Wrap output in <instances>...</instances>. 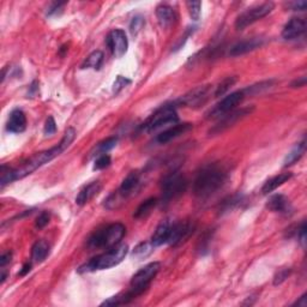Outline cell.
I'll use <instances>...</instances> for the list:
<instances>
[{"label": "cell", "mask_w": 307, "mask_h": 307, "mask_svg": "<svg viewBox=\"0 0 307 307\" xmlns=\"http://www.w3.org/2000/svg\"><path fill=\"white\" fill-rule=\"evenodd\" d=\"M75 137H76L75 129L74 127H68V129L65 131L64 137L61 138L60 143L58 144V146L51 148L50 150H44V151H41V153L35 154L33 157H30L29 160L24 162L22 166H19L18 168H13L12 170L13 181L18 180V179L26 178L27 175L34 173V172L39 170L40 167H42L43 164L48 163V162H51L52 160H54L55 157H58L59 155L63 154L64 151L71 146L72 142H74Z\"/></svg>", "instance_id": "1"}, {"label": "cell", "mask_w": 307, "mask_h": 307, "mask_svg": "<svg viewBox=\"0 0 307 307\" xmlns=\"http://www.w3.org/2000/svg\"><path fill=\"white\" fill-rule=\"evenodd\" d=\"M228 174L222 166L212 163L202 168L193 181V193L196 197L205 199L225 185Z\"/></svg>", "instance_id": "2"}, {"label": "cell", "mask_w": 307, "mask_h": 307, "mask_svg": "<svg viewBox=\"0 0 307 307\" xmlns=\"http://www.w3.org/2000/svg\"><path fill=\"white\" fill-rule=\"evenodd\" d=\"M127 252H129V246H127V245H116V246L110 248L108 252L100 254V256L89 261L88 263L82 265V267L78 269V272L79 274H84V272L105 270V269L116 267V265L120 264L124 261Z\"/></svg>", "instance_id": "3"}, {"label": "cell", "mask_w": 307, "mask_h": 307, "mask_svg": "<svg viewBox=\"0 0 307 307\" xmlns=\"http://www.w3.org/2000/svg\"><path fill=\"white\" fill-rule=\"evenodd\" d=\"M125 233V226L122 223H113L92 234L88 240V246L90 248H112L120 243Z\"/></svg>", "instance_id": "4"}, {"label": "cell", "mask_w": 307, "mask_h": 307, "mask_svg": "<svg viewBox=\"0 0 307 307\" xmlns=\"http://www.w3.org/2000/svg\"><path fill=\"white\" fill-rule=\"evenodd\" d=\"M174 102L172 105H164L161 108H158L154 114H151L149 118L147 119V122L140 126V130L144 132H154L161 127L164 126H173L175 124H178V114L175 110Z\"/></svg>", "instance_id": "5"}, {"label": "cell", "mask_w": 307, "mask_h": 307, "mask_svg": "<svg viewBox=\"0 0 307 307\" xmlns=\"http://www.w3.org/2000/svg\"><path fill=\"white\" fill-rule=\"evenodd\" d=\"M160 269L161 264L158 263V262H153V263L147 264L146 267L142 268L139 271H137L136 274L133 275L130 284V292L132 293L134 298L142 295L143 293L149 288L150 282L154 280L155 276L160 271Z\"/></svg>", "instance_id": "6"}, {"label": "cell", "mask_w": 307, "mask_h": 307, "mask_svg": "<svg viewBox=\"0 0 307 307\" xmlns=\"http://www.w3.org/2000/svg\"><path fill=\"white\" fill-rule=\"evenodd\" d=\"M162 202L170 203L182 195L187 188V179L178 171L168 173L162 180Z\"/></svg>", "instance_id": "7"}, {"label": "cell", "mask_w": 307, "mask_h": 307, "mask_svg": "<svg viewBox=\"0 0 307 307\" xmlns=\"http://www.w3.org/2000/svg\"><path fill=\"white\" fill-rule=\"evenodd\" d=\"M275 5L274 3L269 2L264 3V4L253 6V8L247 9L246 11H244L241 15L238 17L235 20V28L238 30H244L245 28L251 26V24L256 23L257 20L264 18L265 16H268L272 10H274Z\"/></svg>", "instance_id": "8"}, {"label": "cell", "mask_w": 307, "mask_h": 307, "mask_svg": "<svg viewBox=\"0 0 307 307\" xmlns=\"http://www.w3.org/2000/svg\"><path fill=\"white\" fill-rule=\"evenodd\" d=\"M245 90H239V91H234L232 94L227 95L226 98H223L221 101L217 103V105L214 107V108L210 110L208 113V116L206 118H221L227 113L232 112L234 108L239 105V103L243 102V100L245 99Z\"/></svg>", "instance_id": "9"}, {"label": "cell", "mask_w": 307, "mask_h": 307, "mask_svg": "<svg viewBox=\"0 0 307 307\" xmlns=\"http://www.w3.org/2000/svg\"><path fill=\"white\" fill-rule=\"evenodd\" d=\"M210 96V87L209 85H204V87L195 88L187 94L182 96L177 101L174 102L175 106H184L190 107V108H198L204 105L208 101Z\"/></svg>", "instance_id": "10"}, {"label": "cell", "mask_w": 307, "mask_h": 307, "mask_svg": "<svg viewBox=\"0 0 307 307\" xmlns=\"http://www.w3.org/2000/svg\"><path fill=\"white\" fill-rule=\"evenodd\" d=\"M252 110H253L252 107H251V108H250V107H247V108L232 110V112L227 113V114L221 116L219 123H217L216 125L214 126L211 130H210V134L222 133L223 131H226L227 129H229V127L235 125V124L239 122V120L245 118L246 115H250Z\"/></svg>", "instance_id": "11"}, {"label": "cell", "mask_w": 307, "mask_h": 307, "mask_svg": "<svg viewBox=\"0 0 307 307\" xmlns=\"http://www.w3.org/2000/svg\"><path fill=\"white\" fill-rule=\"evenodd\" d=\"M107 46L112 52L113 57L122 58L123 55H125L129 48V41H127L126 34L122 29H114L112 30L106 39Z\"/></svg>", "instance_id": "12"}, {"label": "cell", "mask_w": 307, "mask_h": 307, "mask_svg": "<svg viewBox=\"0 0 307 307\" xmlns=\"http://www.w3.org/2000/svg\"><path fill=\"white\" fill-rule=\"evenodd\" d=\"M193 228H195V226H192L188 222L174 223L171 227V233L167 244H170L171 246H178V245H180L182 241H185L191 235Z\"/></svg>", "instance_id": "13"}, {"label": "cell", "mask_w": 307, "mask_h": 307, "mask_svg": "<svg viewBox=\"0 0 307 307\" xmlns=\"http://www.w3.org/2000/svg\"><path fill=\"white\" fill-rule=\"evenodd\" d=\"M192 129V124L190 123H182V124H175V125L168 127L167 130L162 131L161 133H158L155 140L158 144H166L171 140L175 139V138L180 137L181 134H184Z\"/></svg>", "instance_id": "14"}, {"label": "cell", "mask_w": 307, "mask_h": 307, "mask_svg": "<svg viewBox=\"0 0 307 307\" xmlns=\"http://www.w3.org/2000/svg\"><path fill=\"white\" fill-rule=\"evenodd\" d=\"M306 20L299 17H294L286 24L284 30H282V37L285 40H295L303 35L306 32Z\"/></svg>", "instance_id": "15"}, {"label": "cell", "mask_w": 307, "mask_h": 307, "mask_svg": "<svg viewBox=\"0 0 307 307\" xmlns=\"http://www.w3.org/2000/svg\"><path fill=\"white\" fill-rule=\"evenodd\" d=\"M139 184H140L139 173H137V172H131V173L123 180L122 185H120V187L118 190V193L123 198L126 199L127 197H130L131 195H133V193L137 191Z\"/></svg>", "instance_id": "16"}, {"label": "cell", "mask_w": 307, "mask_h": 307, "mask_svg": "<svg viewBox=\"0 0 307 307\" xmlns=\"http://www.w3.org/2000/svg\"><path fill=\"white\" fill-rule=\"evenodd\" d=\"M6 129L12 133H20L27 129V116L23 110H12L6 124Z\"/></svg>", "instance_id": "17"}, {"label": "cell", "mask_w": 307, "mask_h": 307, "mask_svg": "<svg viewBox=\"0 0 307 307\" xmlns=\"http://www.w3.org/2000/svg\"><path fill=\"white\" fill-rule=\"evenodd\" d=\"M102 185L100 181H94L90 182V184L83 187L81 191H79L78 196L76 197V203L78 205H85L88 202H90L95 196H98L100 191H101Z\"/></svg>", "instance_id": "18"}, {"label": "cell", "mask_w": 307, "mask_h": 307, "mask_svg": "<svg viewBox=\"0 0 307 307\" xmlns=\"http://www.w3.org/2000/svg\"><path fill=\"white\" fill-rule=\"evenodd\" d=\"M267 208L270 211L280 212V214H288L291 212L292 205L289 199L284 195H274L269 198L267 203Z\"/></svg>", "instance_id": "19"}, {"label": "cell", "mask_w": 307, "mask_h": 307, "mask_svg": "<svg viewBox=\"0 0 307 307\" xmlns=\"http://www.w3.org/2000/svg\"><path fill=\"white\" fill-rule=\"evenodd\" d=\"M262 44H263V40L262 39H251L246 41H241V42H238L230 48L229 54L232 55V57L246 54L248 52H252L257 50V48H259Z\"/></svg>", "instance_id": "20"}, {"label": "cell", "mask_w": 307, "mask_h": 307, "mask_svg": "<svg viewBox=\"0 0 307 307\" xmlns=\"http://www.w3.org/2000/svg\"><path fill=\"white\" fill-rule=\"evenodd\" d=\"M156 16L161 27L167 28L172 26L177 19V13L175 10L170 5L162 4L156 9Z\"/></svg>", "instance_id": "21"}, {"label": "cell", "mask_w": 307, "mask_h": 307, "mask_svg": "<svg viewBox=\"0 0 307 307\" xmlns=\"http://www.w3.org/2000/svg\"><path fill=\"white\" fill-rule=\"evenodd\" d=\"M171 227L172 225L170 221H162L160 225L157 226L156 230L151 237V243H153L154 246H161V245L167 244L171 233Z\"/></svg>", "instance_id": "22"}, {"label": "cell", "mask_w": 307, "mask_h": 307, "mask_svg": "<svg viewBox=\"0 0 307 307\" xmlns=\"http://www.w3.org/2000/svg\"><path fill=\"white\" fill-rule=\"evenodd\" d=\"M292 177L293 174L288 172V173H281L274 178L269 179L264 184L263 187H262V193H263V195H269V193H271L272 191H275L276 188L284 185L285 182H287Z\"/></svg>", "instance_id": "23"}, {"label": "cell", "mask_w": 307, "mask_h": 307, "mask_svg": "<svg viewBox=\"0 0 307 307\" xmlns=\"http://www.w3.org/2000/svg\"><path fill=\"white\" fill-rule=\"evenodd\" d=\"M48 254H50V245L47 241L39 240L34 244L32 248V258L36 263H42L46 259Z\"/></svg>", "instance_id": "24"}, {"label": "cell", "mask_w": 307, "mask_h": 307, "mask_svg": "<svg viewBox=\"0 0 307 307\" xmlns=\"http://www.w3.org/2000/svg\"><path fill=\"white\" fill-rule=\"evenodd\" d=\"M305 151H306V140L303 139L302 142L296 144V146L287 154V156L285 157V161H284L285 167H288V166H292L294 164L295 162H298L300 158L303 156Z\"/></svg>", "instance_id": "25"}, {"label": "cell", "mask_w": 307, "mask_h": 307, "mask_svg": "<svg viewBox=\"0 0 307 307\" xmlns=\"http://www.w3.org/2000/svg\"><path fill=\"white\" fill-rule=\"evenodd\" d=\"M102 63L103 53L101 51H95L90 55H88L87 59L82 64L81 68H94V70H99L102 66Z\"/></svg>", "instance_id": "26"}, {"label": "cell", "mask_w": 307, "mask_h": 307, "mask_svg": "<svg viewBox=\"0 0 307 307\" xmlns=\"http://www.w3.org/2000/svg\"><path fill=\"white\" fill-rule=\"evenodd\" d=\"M154 245L153 243H148V241H146V243H140L138 244L136 247H134L133 252H132V256L133 258H136L137 261H142L144 259V258L149 257L151 253H153L154 251Z\"/></svg>", "instance_id": "27"}, {"label": "cell", "mask_w": 307, "mask_h": 307, "mask_svg": "<svg viewBox=\"0 0 307 307\" xmlns=\"http://www.w3.org/2000/svg\"><path fill=\"white\" fill-rule=\"evenodd\" d=\"M134 299V296L132 295V293L130 291L126 293H123V294H118L112 296V298H109L108 300H106V301H103L101 303V306H120V305H126V303H129L130 301H132Z\"/></svg>", "instance_id": "28"}, {"label": "cell", "mask_w": 307, "mask_h": 307, "mask_svg": "<svg viewBox=\"0 0 307 307\" xmlns=\"http://www.w3.org/2000/svg\"><path fill=\"white\" fill-rule=\"evenodd\" d=\"M156 204H157L156 198L147 199V201H144L142 204L138 206L136 212H134V217H136V219H143V217L148 216Z\"/></svg>", "instance_id": "29"}, {"label": "cell", "mask_w": 307, "mask_h": 307, "mask_svg": "<svg viewBox=\"0 0 307 307\" xmlns=\"http://www.w3.org/2000/svg\"><path fill=\"white\" fill-rule=\"evenodd\" d=\"M116 143H118V138H115V137L107 138V139H105L101 143H99L98 146L95 147L92 155L99 156V155H101V154H107L109 150H112L113 148L116 146Z\"/></svg>", "instance_id": "30"}, {"label": "cell", "mask_w": 307, "mask_h": 307, "mask_svg": "<svg viewBox=\"0 0 307 307\" xmlns=\"http://www.w3.org/2000/svg\"><path fill=\"white\" fill-rule=\"evenodd\" d=\"M241 201H243V197H241L240 195L232 196V197H228L227 199H225L222 203V205H220L221 212L230 211V210L237 208V206L241 203Z\"/></svg>", "instance_id": "31"}, {"label": "cell", "mask_w": 307, "mask_h": 307, "mask_svg": "<svg viewBox=\"0 0 307 307\" xmlns=\"http://www.w3.org/2000/svg\"><path fill=\"white\" fill-rule=\"evenodd\" d=\"M235 82H237V78L235 77H228V78L223 79V81L221 82L220 84L216 87L215 94H214V95H215L216 98H220V96L225 95L226 92L228 91L229 89L232 88L234 84H235Z\"/></svg>", "instance_id": "32"}, {"label": "cell", "mask_w": 307, "mask_h": 307, "mask_svg": "<svg viewBox=\"0 0 307 307\" xmlns=\"http://www.w3.org/2000/svg\"><path fill=\"white\" fill-rule=\"evenodd\" d=\"M12 170L13 168H10L8 166H2V170H0V186H2V188H4L6 185L11 184L13 181Z\"/></svg>", "instance_id": "33"}, {"label": "cell", "mask_w": 307, "mask_h": 307, "mask_svg": "<svg viewBox=\"0 0 307 307\" xmlns=\"http://www.w3.org/2000/svg\"><path fill=\"white\" fill-rule=\"evenodd\" d=\"M187 5L190 16L193 20H198L201 17V9H202V3L201 2H187Z\"/></svg>", "instance_id": "34"}, {"label": "cell", "mask_w": 307, "mask_h": 307, "mask_svg": "<svg viewBox=\"0 0 307 307\" xmlns=\"http://www.w3.org/2000/svg\"><path fill=\"white\" fill-rule=\"evenodd\" d=\"M110 163H112V160H110L109 155L108 154H101V155H99L98 158L95 160L94 170L95 171L105 170V168L109 167Z\"/></svg>", "instance_id": "35"}, {"label": "cell", "mask_w": 307, "mask_h": 307, "mask_svg": "<svg viewBox=\"0 0 307 307\" xmlns=\"http://www.w3.org/2000/svg\"><path fill=\"white\" fill-rule=\"evenodd\" d=\"M144 26V18L142 16H136L133 17L132 20H131L130 23V32L132 34L133 36H136L138 33L140 32V29H142Z\"/></svg>", "instance_id": "36"}, {"label": "cell", "mask_w": 307, "mask_h": 307, "mask_svg": "<svg viewBox=\"0 0 307 307\" xmlns=\"http://www.w3.org/2000/svg\"><path fill=\"white\" fill-rule=\"evenodd\" d=\"M291 272L292 270L289 268L278 269V271L276 272L274 276V285L277 286V285H281L282 282H285L288 278V276L291 275Z\"/></svg>", "instance_id": "37"}, {"label": "cell", "mask_w": 307, "mask_h": 307, "mask_svg": "<svg viewBox=\"0 0 307 307\" xmlns=\"http://www.w3.org/2000/svg\"><path fill=\"white\" fill-rule=\"evenodd\" d=\"M130 83H131L130 79L123 77V76H118L115 79L114 84H113V92H114V94H118L120 90H123L124 88L127 87Z\"/></svg>", "instance_id": "38"}, {"label": "cell", "mask_w": 307, "mask_h": 307, "mask_svg": "<svg viewBox=\"0 0 307 307\" xmlns=\"http://www.w3.org/2000/svg\"><path fill=\"white\" fill-rule=\"evenodd\" d=\"M55 132H57V124H55V120L53 116H48L43 129L44 136H52V134H54Z\"/></svg>", "instance_id": "39"}, {"label": "cell", "mask_w": 307, "mask_h": 307, "mask_svg": "<svg viewBox=\"0 0 307 307\" xmlns=\"http://www.w3.org/2000/svg\"><path fill=\"white\" fill-rule=\"evenodd\" d=\"M50 220H51L50 212H48V211H42V212L40 214L39 216H37L36 222H35V227H36V228H39V229H42V228H44V227H46L48 225Z\"/></svg>", "instance_id": "40"}, {"label": "cell", "mask_w": 307, "mask_h": 307, "mask_svg": "<svg viewBox=\"0 0 307 307\" xmlns=\"http://www.w3.org/2000/svg\"><path fill=\"white\" fill-rule=\"evenodd\" d=\"M288 8L293 10V11H305L307 8V3L305 0H299V2L289 3Z\"/></svg>", "instance_id": "41"}, {"label": "cell", "mask_w": 307, "mask_h": 307, "mask_svg": "<svg viewBox=\"0 0 307 307\" xmlns=\"http://www.w3.org/2000/svg\"><path fill=\"white\" fill-rule=\"evenodd\" d=\"M66 5V3H53L47 10V16H54L58 12L61 11V9Z\"/></svg>", "instance_id": "42"}, {"label": "cell", "mask_w": 307, "mask_h": 307, "mask_svg": "<svg viewBox=\"0 0 307 307\" xmlns=\"http://www.w3.org/2000/svg\"><path fill=\"white\" fill-rule=\"evenodd\" d=\"M298 232H296V235H298L300 243H301L302 247L306 246V222H302L301 226H300L299 229H296Z\"/></svg>", "instance_id": "43"}, {"label": "cell", "mask_w": 307, "mask_h": 307, "mask_svg": "<svg viewBox=\"0 0 307 307\" xmlns=\"http://www.w3.org/2000/svg\"><path fill=\"white\" fill-rule=\"evenodd\" d=\"M11 258H12L11 252H6L4 254H2V257H0V267L4 268L6 264H9L10 262H11Z\"/></svg>", "instance_id": "44"}, {"label": "cell", "mask_w": 307, "mask_h": 307, "mask_svg": "<svg viewBox=\"0 0 307 307\" xmlns=\"http://www.w3.org/2000/svg\"><path fill=\"white\" fill-rule=\"evenodd\" d=\"M306 84V77L302 76V77H299L298 79H295L294 82L292 83V88H302L305 87Z\"/></svg>", "instance_id": "45"}, {"label": "cell", "mask_w": 307, "mask_h": 307, "mask_svg": "<svg viewBox=\"0 0 307 307\" xmlns=\"http://www.w3.org/2000/svg\"><path fill=\"white\" fill-rule=\"evenodd\" d=\"M294 305L298 306V307H306L307 306V294H306V293L298 300V301L294 303Z\"/></svg>", "instance_id": "46"}, {"label": "cell", "mask_w": 307, "mask_h": 307, "mask_svg": "<svg viewBox=\"0 0 307 307\" xmlns=\"http://www.w3.org/2000/svg\"><path fill=\"white\" fill-rule=\"evenodd\" d=\"M30 270H32V264H30V263H26V264H24V267L22 268V270L19 271L18 275L19 276H26Z\"/></svg>", "instance_id": "47"}]
</instances>
